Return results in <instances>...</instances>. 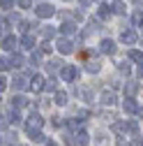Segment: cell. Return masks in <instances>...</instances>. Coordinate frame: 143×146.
Listing matches in <instances>:
<instances>
[{
	"label": "cell",
	"instance_id": "7c38bea8",
	"mask_svg": "<svg viewBox=\"0 0 143 146\" xmlns=\"http://www.w3.org/2000/svg\"><path fill=\"white\" fill-rule=\"evenodd\" d=\"M12 104H14L16 109H21V107H26V104H28V100H26L23 95H16V98L12 100Z\"/></svg>",
	"mask_w": 143,
	"mask_h": 146
},
{
	"label": "cell",
	"instance_id": "ba28073f",
	"mask_svg": "<svg viewBox=\"0 0 143 146\" xmlns=\"http://www.w3.org/2000/svg\"><path fill=\"white\" fill-rule=\"evenodd\" d=\"M14 86L19 88V90H26V88H28V79L21 77V74H16V77H14Z\"/></svg>",
	"mask_w": 143,
	"mask_h": 146
},
{
	"label": "cell",
	"instance_id": "8992f818",
	"mask_svg": "<svg viewBox=\"0 0 143 146\" xmlns=\"http://www.w3.org/2000/svg\"><path fill=\"white\" fill-rule=\"evenodd\" d=\"M136 40H138V35H136L134 30H125V33H122V42H125V44H134Z\"/></svg>",
	"mask_w": 143,
	"mask_h": 146
},
{
	"label": "cell",
	"instance_id": "d6986e66",
	"mask_svg": "<svg viewBox=\"0 0 143 146\" xmlns=\"http://www.w3.org/2000/svg\"><path fill=\"white\" fill-rule=\"evenodd\" d=\"M113 12H115V14H125V3H120V0H118V3L113 5Z\"/></svg>",
	"mask_w": 143,
	"mask_h": 146
},
{
	"label": "cell",
	"instance_id": "ac0fdd59",
	"mask_svg": "<svg viewBox=\"0 0 143 146\" xmlns=\"http://www.w3.org/2000/svg\"><path fill=\"white\" fill-rule=\"evenodd\" d=\"M127 130V123H113V132H125Z\"/></svg>",
	"mask_w": 143,
	"mask_h": 146
},
{
	"label": "cell",
	"instance_id": "484cf974",
	"mask_svg": "<svg viewBox=\"0 0 143 146\" xmlns=\"http://www.w3.org/2000/svg\"><path fill=\"white\" fill-rule=\"evenodd\" d=\"M0 5H3V7H5V9H9V7H12V5H14V0H0Z\"/></svg>",
	"mask_w": 143,
	"mask_h": 146
},
{
	"label": "cell",
	"instance_id": "6da1fadb",
	"mask_svg": "<svg viewBox=\"0 0 143 146\" xmlns=\"http://www.w3.org/2000/svg\"><path fill=\"white\" fill-rule=\"evenodd\" d=\"M35 12H37V16H42V19H49V16H53V14H56V9H53L51 5H46V3L37 5V9H35Z\"/></svg>",
	"mask_w": 143,
	"mask_h": 146
},
{
	"label": "cell",
	"instance_id": "30bf717a",
	"mask_svg": "<svg viewBox=\"0 0 143 146\" xmlns=\"http://www.w3.org/2000/svg\"><path fill=\"white\" fill-rule=\"evenodd\" d=\"M125 111H127V114H134V111H138V107H136V102H134L132 98H127V100H125Z\"/></svg>",
	"mask_w": 143,
	"mask_h": 146
},
{
	"label": "cell",
	"instance_id": "5bb4252c",
	"mask_svg": "<svg viewBox=\"0 0 143 146\" xmlns=\"http://www.w3.org/2000/svg\"><path fill=\"white\" fill-rule=\"evenodd\" d=\"M65 35H72V33H76V26L74 23H62V28H60Z\"/></svg>",
	"mask_w": 143,
	"mask_h": 146
},
{
	"label": "cell",
	"instance_id": "836d02e7",
	"mask_svg": "<svg viewBox=\"0 0 143 146\" xmlns=\"http://www.w3.org/2000/svg\"><path fill=\"white\" fill-rule=\"evenodd\" d=\"M132 146H143V139H132Z\"/></svg>",
	"mask_w": 143,
	"mask_h": 146
},
{
	"label": "cell",
	"instance_id": "f546056e",
	"mask_svg": "<svg viewBox=\"0 0 143 146\" xmlns=\"http://www.w3.org/2000/svg\"><path fill=\"white\" fill-rule=\"evenodd\" d=\"M19 5H21V7H30L32 0H19Z\"/></svg>",
	"mask_w": 143,
	"mask_h": 146
},
{
	"label": "cell",
	"instance_id": "3957f363",
	"mask_svg": "<svg viewBox=\"0 0 143 146\" xmlns=\"http://www.w3.org/2000/svg\"><path fill=\"white\" fill-rule=\"evenodd\" d=\"M42 123H44V121H42V116H39V114H32V116L28 118V125H26V127H28V132H30V130H35V127L39 130Z\"/></svg>",
	"mask_w": 143,
	"mask_h": 146
},
{
	"label": "cell",
	"instance_id": "2e32d148",
	"mask_svg": "<svg viewBox=\"0 0 143 146\" xmlns=\"http://www.w3.org/2000/svg\"><path fill=\"white\" fill-rule=\"evenodd\" d=\"M99 67H102L99 60H90V63H88V72H99Z\"/></svg>",
	"mask_w": 143,
	"mask_h": 146
},
{
	"label": "cell",
	"instance_id": "e0dca14e",
	"mask_svg": "<svg viewBox=\"0 0 143 146\" xmlns=\"http://www.w3.org/2000/svg\"><path fill=\"white\" fill-rule=\"evenodd\" d=\"M56 102H58V104H67V93L58 90V93H56Z\"/></svg>",
	"mask_w": 143,
	"mask_h": 146
},
{
	"label": "cell",
	"instance_id": "9c48e42d",
	"mask_svg": "<svg viewBox=\"0 0 143 146\" xmlns=\"http://www.w3.org/2000/svg\"><path fill=\"white\" fill-rule=\"evenodd\" d=\"M30 88H32V90H42V88H44V77H39V74H37V77H32Z\"/></svg>",
	"mask_w": 143,
	"mask_h": 146
},
{
	"label": "cell",
	"instance_id": "5b68a950",
	"mask_svg": "<svg viewBox=\"0 0 143 146\" xmlns=\"http://www.w3.org/2000/svg\"><path fill=\"white\" fill-rule=\"evenodd\" d=\"M99 49H102V53H115V42L113 40H104L99 44Z\"/></svg>",
	"mask_w": 143,
	"mask_h": 146
},
{
	"label": "cell",
	"instance_id": "7a4b0ae2",
	"mask_svg": "<svg viewBox=\"0 0 143 146\" xmlns=\"http://www.w3.org/2000/svg\"><path fill=\"white\" fill-rule=\"evenodd\" d=\"M76 77H79V70L76 67H72V65H65L62 67V79L65 81H74Z\"/></svg>",
	"mask_w": 143,
	"mask_h": 146
},
{
	"label": "cell",
	"instance_id": "ffe728a7",
	"mask_svg": "<svg viewBox=\"0 0 143 146\" xmlns=\"http://www.w3.org/2000/svg\"><path fill=\"white\" fill-rule=\"evenodd\" d=\"M32 44H35V40L30 37V35H26V37H23V46L26 49H32Z\"/></svg>",
	"mask_w": 143,
	"mask_h": 146
},
{
	"label": "cell",
	"instance_id": "9a60e30c",
	"mask_svg": "<svg viewBox=\"0 0 143 146\" xmlns=\"http://www.w3.org/2000/svg\"><path fill=\"white\" fill-rule=\"evenodd\" d=\"M129 58L136 63H143V51H129Z\"/></svg>",
	"mask_w": 143,
	"mask_h": 146
},
{
	"label": "cell",
	"instance_id": "d590c367",
	"mask_svg": "<svg viewBox=\"0 0 143 146\" xmlns=\"http://www.w3.org/2000/svg\"><path fill=\"white\" fill-rule=\"evenodd\" d=\"M138 74H141V77H143V63H141V70H138Z\"/></svg>",
	"mask_w": 143,
	"mask_h": 146
},
{
	"label": "cell",
	"instance_id": "f1b7e54d",
	"mask_svg": "<svg viewBox=\"0 0 143 146\" xmlns=\"http://www.w3.org/2000/svg\"><path fill=\"white\" fill-rule=\"evenodd\" d=\"M42 51H44V53H51V44L44 42V44H42Z\"/></svg>",
	"mask_w": 143,
	"mask_h": 146
},
{
	"label": "cell",
	"instance_id": "8d00e7d4",
	"mask_svg": "<svg viewBox=\"0 0 143 146\" xmlns=\"http://www.w3.org/2000/svg\"><path fill=\"white\" fill-rule=\"evenodd\" d=\"M141 44H143V42H141Z\"/></svg>",
	"mask_w": 143,
	"mask_h": 146
},
{
	"label": "cell",
	"instance_id": "44dd1931",
	"mask_svg": "<svg viewBox=\"0 0 143 146\" xmlns=\"http://www.w3.org/2000/svg\"><path fill=\"white\" fill-rule=\"evenodd\" d=\"M81 125H83V123H81V118H74V121H69V127H72V130H79Z\"/></svg>",
	"mask_w": 143,
	"mask_h": 146
},
{
	"label": "cell",
	"instance_id": "52a82bcc",
	"mask_svg": "<svg viewBox=\"0 0 143 146\" xmlns=\"http://www.w3.org/2000/svg\"><path fill=\"white\" fill-rule=\"evenodd\" d=\"M102 102H104L106 107H113V104L118 102V98H115V93H102Z\"/></svg>",
	"mask_w": 143,
	"mask_h": 146
},
{
	"label": "cell",
	"instance_id": "603a6c76",
	"mask_svg": "<svg viewBox=\"0 0 143 146\" xmlns=\"http://www.w3.org/2000/svg\"><path fill=\"white\" fill-rule=\"evenodd\" d=\"M132 21H134V26H138V23L143 21V14H141V12H136V14L132 16Z\"/></svg>",
	"mask_w": 143,
	"mask_h": 146
},
{
	"label": "cell",
	"instance_id": "4dcf8cb0",
	"mask_svg": "<svg viewBox=\"0 0 143 146\" xmlns=\"http://www.w3.org/2000/svg\"><path fill=\"white\" fill-rule=\"evenodd\" d=\"M5 88H7V79L0 77V90H5Z\"/></svg>",
	"mask_w": 143,
	"mask_h": 146
},
{
	"label": "cell",
	"instance_id": "8fae6325",
	"mask_svg": "<svg viewBox=\"0 0 143 146\" xmlns=\"http://www.w3.org/2000/svg\"><path fill=\"white\" fill-rule=\"evenodd\" d=\"M3 46H5L7 51H12V49L16 46V37H14V35H9V37H5V42H3Z\"/></svg>",
	"mask_w": 143,
	"mask_h": 146
},
{
	"label": "cell",
	"instance_id": "d4e9b609",
	"mask_svg": "<svg viewBox=\"0 0 143 146\" xmlns=\"http://www.w3.org/2000/svg\"><path fill=\"white\" fill-rule=\"evenodd\" d=\"M12 65H16V67L23 65V58H21V56H14V58H12Z\"/></svg>",
	"mask_w": 143,
	"mask_h": 146
},
{
	"label": "cell",
	"instance_id": "4316f807",
	"mask_svg": "<svg viewBox=\"0 0 143 146\" xmlns=\"http://www.w3.org/2000/svg\"><path fill=\"white\" fill-rule=\"evenodd\" d=\"M7 67H9V63H7V60H5V58H0V72H5V70H7Z\"/></svg>",
	"mask_w": 143,
	"mask_h": 146
},
{
	"label": "cell",
	"instance_id": "83f0119b",
	"mask_svg": "<svg viewBox=\"0 0 143 146\" xmlns=\"http://www.w3.org/2000/svg\"><path fill=\"white\" fill-rule=\"evenodd\" d=\"M136 93V86L134 84H127V95H134Z\"/></svg>",
	"mask_w": 143,
	"mask_h": 146
},
{
	"label": "cell",
	"instance_id": "7402d4cb",
	"mask_svg": "<svg viewBox=\"0 0 143 146\" xmlns=\"http://www.w3.org/2000/svg\"><path fill=\"white\" fill-rule=\"evenodd\" d=\"M39 60H42V53H32V56H30V63L32 65H39Z\"/></svg>",
	"mask_w": 143,
	"mask_h": 146
},
{
	"label": "cell",
	"instance_id": "e575fe53",
	"mask_svg": "<svg viewBox=\"0 0 143 146\" xmlns=\"http://www.w3.org/2000/svg\"><path fill=\"white\" fill-rule=\"evenodd\" d=\"M5 28H7V21H0V35L5 33Z\"/></svg>",
	"mask_w": 143,
	"mask_h": 146
},
{
	"label": "cell",
	"instance_id": "cb8c5ba5",
	"mask_svg": "<svg viewBox=\"0 0 143 146\" xmlns=\"http://www.w3.org/2000/svg\"><path fill=\"white\" fill-rule=\"evenodd\" d=\"M76 139H79V144H88V135H85V132H79Z\"/></svg>",
	"mask_w": 143,
	"mask_h": 146
},
{
	"label": "cell",
	"instance_id": "d6a6232c",
	"mask_svg": "<svg viewBox=\"0 0 143 146\" xmlns=\"http://www.w3.org/2000/svg\"><path fill=\"white\" fill-rule=\"evenodd\" d=\"M44 88H46V90H56V81H49Z\"/></svg>",
	"mask_w": 143,
	"mask_h": 146
},
{
	"label": "cell",
	"instance_id": "277c9868",
	"mask_svg": "<svg viewBox=\"0 0 143 146\" xmlns=\"http://www.w3.org/2000/svg\"><path fill=\"white\" fill-rule=\"evenodd\" d=\"M56 46H58V51H60V53H72V51H74V44H72L69 40H58V44H56Z\"/></svg>",
	"mask_w": 143,
	"mask_h": 146
},
{
	"label": "cell",
	"instance_id": "4fadbf2b",
	"mask_svg": "<svg viewBox=\"0 0 143 146\" xmlns=\"http://www.w3.org/2000/svg\"><path fill=\"white\" fill-rule=\"evenodd\" d=\"M109 16H111V7L109 5H102L99 7V19H109Z\"/></svg>",
	"mask_w": 143,
	"mask_h": 146
},
{
	"label": "cell",
	"instance_id": "1f68e13d",
	"mask_svg": "<svg viewBox=\"0 0 143 146\" xmlns=\"http://www.w3.org/2000/svg\"><path fill=\"white\" fill-rule=\"evenodd\" d=\"M44 37H53V28H49V26H46V30H44Z\"/></svg>",
	"mask_w": 143,
	"mask_h": 146
}]
</instances>
